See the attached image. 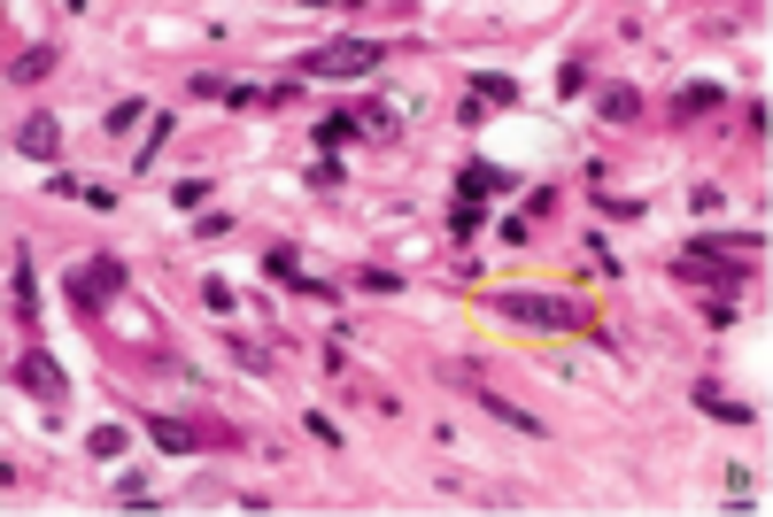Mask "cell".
Here are the masks:
<instances>
[{
    "instance_id": "cell-1",
    "label": "cell",
    "mask_w": 773,
    "mask_h": 517,
    "mask_svg": "<svg viewBox=\"0 0 773 517\" xmlns=\"http://www.w3.org/2000/svg\"><path fill=\"white\" fill-rule=\"evenodd\" d=\"M124 286H132V263H124V255H86V263L70 271V309H78V317H109Z\"/></svg>"
},
{
    "instance_id": "cell-2",
    "label": "cell",
    "mask_w": 773,
    "mask_h": 517,
    "mask_svg": "<svg viewBox=\"0 0 773 517\" xmlns=\"http://www.w3.org/2000/svg\"><path fill=\"white\" fill-rule=\"evenodd\" d=\"M496 317H503V324H534V332H580V324H588L580 301H565V294H526V286H503V294H496Z\"/></svg>"
},
{
    "instance_id": "cell-3",
    "label": "cell",
    "mask_w": 773,
    "mask_h": 517,
    "mask_svg": "<svg viewBox=\"0 0 773 517\" xmlns=\"http://www.w3.org/2000/svg\"><path fill=\"white\" fill-rule=\"evenodd\" d=\"M386 63L379 40H325L317 55H302V78H371Z\"/></svg>"
},
{
    "instance_id": "cell-4",
    "label": "cell",
    "mask_w": 773,
    "mask_h": 517,
    "mask_svg": "<svg viewBox=\"0 0 773 517\" xmlns=\"http://www.w3.org/2000/svg\"><path fill=\"white\" fill-rule=\"evenodd\" d=\"M9 386H24L40 409H55V402L70 394V371H63L47 348H24V355H17V371H9Z\"/></svg>"
},
{
    "instance_id": "cell-5",
    "label": "cell",
    "mask_w": 773,
    "mask_h": 517,
    "mask_svg": "<svg viewBox=\"0 0 773 517\" xmlns=\"http://www.w3.org/2000/svg\"><path fill=\"white\" fill-rule=\"evenodd\" d=\"M673 278H681V286H719V294H734V286H750V263H719V255L688 248V255H673Z\"/></svg>"
},
{
    "instance_id": "cell-6",
    "label": "cell",
    "mask_w": 773,
    "mask_h": 517,
    "mask_svg": "<svg viewBox=\"0 0 773 517\" xmlns=\"http://www.w3.org/2000/svg\"><path fill=\"white\" fill-rule=\"evenodd\" d=\"M55 147H63V124H55L47 109L17 124V155H32V163H55Z\"/></svg>"
},
{
    "instance_id": "cell-7",
    "label": "cell",
    "mask_w": 773,
    "mask_h": 517,
    "mask_svg": "<svg viewBox=\"0 0 773 517\" xmlns=\"http://www.w3.org/2000/svg\"><path fill=\"white\" fill-rule=\"evenodd\" d=\"M9 309H17V324L40 317V278H32V255H24V248L9 255Z\"/></svg>"
},
{
    "instance_id": "cell-8",
    "label": "cell",
    "mask_w": 773,
    "mask_h": 517,
    "mask_svg": "<svg viewBox=\"0 0 773 517\" xmlns=\"http://www.w3.org/2000/svg\"><path fill=\"white\" fill-rule=\"evenodd\" d=\"M488 194H511V170H496V163L472 155V163L457 170V201H488Z\"/></svg>"
},
{
    "instance_id": "cell-9",
    "label": "cell",
    "mask_w": 773,
    "mask_h": 517,
    "mask_svg": "<svg viewBox=\"0 0 773 517\" xmlns=\"http://www.w3.org/2000/svg\"><path fill=\"white\" fill-rule=\"evenodd\" d=\"M263 271H271V278H279L286 294H317V301H325V278H309L294 248H271V255H263Z\"/></svg>"
},
{
    "instance_id": "cell-10",
    "label": "cell",
    "mask_w": 773,
    "mask_h": 517,
    "mask_svg": "<svg viewBox=\"0 0 773 517\" xmlns=\"http://www.w3.org/2000/svg\"><path fill=\"white\" fill-rule=\"evenodd\" d=\"M140 432H148L163 455H194V448H202V432H194L186 417H140Z\"/></svg>"
},
{
    "instance_id": "cell-11",
    "label": "cell",
    "mask_w": 773,
    "mask_h": 517,
    "mask_svg": "<svg viewBox=\"0 0 773 517\" xmlns=\"http://www.w3.org/2000/svg\"><path fill=\"white\" fill-rule=\"evenodd\" d=\"M480 409H488V417H503V425H511V432H534V440H542V432H549V425H542V417H534V409H519V402H511V394H496V386H480Z\"/></svg>"
},
{
    "instance_id": "cell-12",
    "label": "cell",
    "mask_w": 773,
    "mask_h": 517,
    "mask_svg": "<svg viewBox=\"0 0 773 517\" xmlns=\"http://www.w3.org/2000/svg\"><path fill=\"white\" fill-rule=\"evenodd\" d=\"M696 409H704V417H719V425H750V417H758V409H750V402H734V394H719V386H711V378H704V386H696Z\"/></svg>"
},
{
    "instance_id": "cell-13",
    "label": "cell",
    "mask_w": 773,
    "mask_h": 517,
    "mask_svg": "<svg viewBox=\"0 0 773 517\" xmlns=\"http://www.w3.org/2000/svg\"><path fill=\"white\" fill-rule=\"evenodd\" d=\"M472 101H480V109H511V101H519V78H503V70H472Z\"/></svg>"
},
{
    "instance_id": "cell-14",
    "label": "cell",
    "mask_w": 773,
    "mask_h": 517,
    "mask_svg": "<svg viewBox=\"0 0 773 517\" xmlns=\"http://www.w3.org/2000/svg\"><path fill=\"white\" fill-rule=\"evenodd\" d=\"M309 140H317V155H340V147L356 140V109H333V117H317V132H309Z\"/></svg>"
},
{
    "instance_id": "cell-15",
    "label": "cell",
    "mask_w": 773,
    "mask_h": 517,
    "mask_svg": "<svg viewBox=\"0 0 773 517\" xmlns=\"http://www.w3.org/2000/svg\"><path fill=\"white\" fill-rule=\"evenodd\" d=\"M696 248H704V255H758V263H765V232H704Z\"/></svg>"
},
{
    "instance_id": "cell-16",
    "label": "cell",
    "mask_w": 773,
    "mask_h": 517,
    "mask_svg": "<svg viewBox=\"0 0 773 517\" xmlns=\"http://www.w3.org/2000/svg\"><path fill=\"white\" fill-rule=\"evenodd\" d=\"M124 448H132L124 425H94V432H86V455H94V463H124Z\"/></svg>"
},
{
    "instance_id": "cell-17",
    "label": "cell",
    "mask_w": 773,
    "mask_h": 517,
    "mask_svg": "<svg viewBox=\"0 0 773 517\" xmlns=\"http://www.w3.org/2000/svg\"><path fill=\"white\" fill-rule=\"evenodd\" d=\"M47 70H55V47H24V55L9 63V78H17V86H40Z\"/></svg>"
},
{
    "instance_id": "cell-18",
    "label": "cell",
    "mask_w": 773,
    "mask_h": 517,
    "mask_svg": "<svg viewBox=\"0 0 773 517\" xmlns=\"http://www.w3.org/2000/svg\"><path fill=\"white\" fill-rule=\"evenodd\" d=\"M356 132H371V140H395V132H403V117H395V109H379V101H363V109H356Z\"/></svg>"
},
{
    "instance_id": "cell-19",
    "label": "cell",
    "mask_w": 773,
    "mask_h": 517,
    "mask_svg": "<svg viewBox=\"0 0 773 517\" xmlns=\"http://www.w3.org/2000/svg\"><path fill=\"white\" fill-rule=\"evenodd\" d=\"M673 109H681V117H704V109H719V86H681Z\"/></svg>"
},
{
    "instance_id": "cell-20",
    "label": "cell",
    "mask_w": 773,
    "mask_h": 517,
    "mask_svg": "<svg viewBox=\"0 0 773 517\" xmlns=\"http://www.w3.org/2000/svg\"><path fill=\"white\" fill-rule=\"evenodd\" d=\"M163 140H171V117H155V124H148V140H140V170H155V163H163Z\"/></svg>"
},
{
    "instance_id": "cell-21",
    "label": "cell",
    "mask_w": 773,
    "mask_h": 517,
    "mask_svg": "<svg viewBox=\"0 0 773 517\" xmlns=\"http://www.w3.org/2000/svg\"><path fill=\"white\" fill-rule=\"evenodd\" d=\"M480 217H488L480 201H457V209H449V232H457V240H472V232H480Z\"/></svg>"
},
{
    "instance_id": "cell-22",
    "label": "cell",
    "mask_w": 773,
    "mask_h": 517,
    "mask_svg": "<svg viewBox=\"0 0 773 517\" xmlns=\"http://www.w3.org/2000/svg\"><path fill=\"white\" fill-rule=\"evenodd\" d=\"M634 109H642L634 86H611V94H603V117H634Z\"/></svg>"
},
{
    "instance_id": "cell-23",
    "label": "cell",
    "mask_w": 773,
    "mask_h": 517,
    "mask_svg": "<svg viewBox=\"0 0 773 517\" xmlns=\"http://www.w3.org/2000/svg\"><path fill=\"white\" fill-rule=\"evenodd\" d=\"M309 186L333 194V186H340V155H317V163H309Z\"/></svg>"
},
{
    "instance_id": "cell-24",
    "label": "cell",
    "mask_w": 773,
    "mask_h": 517,
    "mask_svg": "<svg viewBox=\"0 0 773 517\" xmlns=\"http://www.w3.org/2000/svg\"><path fill=\"white\" fill-rule=\"evenodd\" d=\"M171 201H178V209H202V201H209V178H178Z\"/></svg>"
},
{
    "instance_id": "cell-25",
    "label": "cell",
    "mask_w": 773,
    "mask_h": 517,
    "mask_svg": "<svg viewBox=\"0 0 773 517\" xmlns=\"http://www.w3.org/2000/svg\"><path fill=\"white\" fill-rule=\"evenodd\" d=\"M596 209H603V217H611V224H627V217H634V224H642V201H627V194H603V201H596Z\"/></svg>"
},
{
    "instance_id": "cell-26",
    "label": "cell",
    "mask_w": 773,
    "mask_h": 517,
    "mask_svg": "<svg viewBox=\"0 0 773 517\" xmlns=\"http://www.w3.org/2000/svg\"><path fill=\"white\" fill-rule=\"evenodd\" d=\"M302 432H309V440H325V448H340V425H333L325 409H309V417H302Z\"/></svg>"
},
{
    "instance_id": "cell-27",
    "label": "cell",
    "mask_w": 773,
    "mask_h": 517,
    "mask_svg": "<svg viewBox=\"0 0 773 517\" xmlns=\"http://www.w3.org/2000/svg\"><path fill=\"white\" fill-rule=\"evenodd\" d=\"M719 201H727L719 186H688V209H696V217H719Z\"/></svg>"
},
{
    "instance_id": "cell-28",
    "label": "cell",
    "mask_w": 773,
    "mask_h": 517,
    "mask_svg": "<svg viewBox=\"0 0 773 517\" xmlns=\"http://www.w3.org/2000/svg\"><path fill=\"white\" fill-rule=\"evenodd\" d=\"M202 301H209L217 317H232V286H225V278H202Z\"/></svg>"
},
{
    "instance_id": "cell-29",
    "label": "cell",
    "mask_w": 773,
    "mask_h": 517,
    "mask_svg": "<svg viewBox=\"0 0 773 517\" xmlns=\"http://www.w3.org/2000/svg\"><path fill=\"white\" fill-rule=\"evenodd\" d=\"M140 117H148V109H140V101H117V109H109V132H132V124H140Z\"/></svg>"
},
{
    "instance_id": "cell-30",
    "label": "cell",
    "mask_w": 773,
    "mask_h": 517,
    "mask_svg": "<svg viewBox=\"0 0 773 517\" xmlns=\"http://www.w3.org/2000/svg\"><path fill=\"white\" fill-rule=\"evenodd\" d=\"M78 201H86L94 217H109V209H117V194H109V186H78Z\"/></svg>"
}]
</instances>
